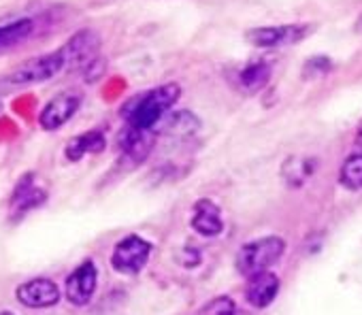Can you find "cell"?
Returning <instances> with one entry per match:
<instances>
[{
    "mask_svg": "<svg viewBox=\"0 0 362 315\" xmlns=\"http://www.w3.org/2000/svg\"><path fill=\"white\" fill-rule=\"evenodd\" d=\"M354 147H356V153L362 155V128L356 132V138H354Z\"/></svg>",
    "mask_w": 362,
    "mask_h": 315,
    "instance_id": "44dd1931",
    "label": "cell"
},
{
    "mask_svg": "<svg viewBox=\"0 0 362 315\" xmlns=\"http://www.w3.org/2000/svg\"><path fill=\"white\" fill-rule=\"evenodd\" d=\"M332 69V62L330 58H324V56H315V58H309L305 69H303V75L307 79H315V77H324L328 71Z\"/></svg>",
    "mask_w": 362,
    "mask_h": 315,
    "instance_id": "ffe728a7",
    "label": "cell"
},
{
    "mask_svg": "<svg viewBox=\"0 0 362 315\" xmlns=\"http://www.w3.org/2000/svg\"><path fill=\"white\" fill-rule=\"evenodd\" d=\"M315 30L313 24H279V26H260L245 32V41L254 47L273 49V47H286L296 45L303 39H307Z\"/></svg>",
    "mask_w": 362,
    "mask_h": 315,
    "instance_id": "5b68a950",
    "label": "cell"
},
{
    "mask_svg": "<svg viewBox=\"0 0 362 315\" xmlns=\"http://www.w3.org/2000/svg\"><path fill=\"white\" fill-rule=\"evenodd\" d=\"M284 249H286V243L279 237H264V239L252 241L241 247L237 256V268L247 279L260 273H267L284 256Z\"/></svg>",
    "mask_w": 362,
    "mask_h": 315,
    "instance_id": "3957f363",
    "label": "cell"
},
{
    "mask_svg": "<svg viewBox=\"0 0 362 315\" xmlns=\"http://www.w3.org/2000/svg\"><path fill=\"white\" fill-rule=\"evenodd\" d=\"M64 56L69 62V71H88L96 60H100V35L92 28H83L75 32L64 45Z\"/></svg>",
    "mask_w": 362,
    "mask_h": 315,
    "instance_id": "8992f818",
    "label": "cell"
},
{
    "mask_svg": "<svg viewBox=\"0 0 362 315\" xmlns=\"http://www.w3.org/2000/svg\"><path fill=\"white\" fill-rule=\"evenodd\" d=\"M356 30H358V32H362V18L358 20V24H356Z\"/></svg>",
    "mask_w": 362,
    "mask_h": 315,
    "instance_id": "7402d4cb",
    "label": "cell"
},
{
    "mask_svg": "<svg viewBox=\"0 0 362 315\" xmlns=\"http://www.w3.org/2000/svg\"><path fill=\"white\" fill-rule=\"evenodd\" d=\"M105 145H107L105 134L100 130H90V132H83V134L71 138L66 143L64 153H66V158H69L71 162H79L86 153H98V151H103Z\"/></svg>",
    "mask_w": 362,
    "mask_h": 315,
    "instance_id": "5bb4252c",
    "label": "cell"
},
{
    "mask_svg": "<svg viewBox=\"0 0 362 315\" xmlns=\"http://www.w3.org/2000/svg\"><path fill=\"white\" fill-rule=\"evenodd\" d=\"M52 24H54L52 11L20 16V18L7 20V22H0V52L13 49L22 43H28L30 39L45 32Z\"/></svg>",
    "mask_w": 362,
    "mask_h": 315,
    "instance_id": "277c9868",
    "label": "cell"
},
{
    "mask_svg": "<svg viewBox=\"0 0 362 315\" xmlns=\"http://www.w3.org/2000/svg\"><path fill=\"white\" fill-rule=\"evenodd\" d=\"M0 315H13V313H9V311H3V313H0Z\"/></svg>",
    "mask_w": 362,
    "mask_h": 315,
    "instance_id": "603a6c76",
    "label": "cell"
},
{
    "mask_svg": "<svg viewBox=\"0 0 362 315\" xmlns=\"http://www.w3.org/2000/svg\"><path fill=\"white\" fill-rule=\"evenodd\" d=\"M199 315H235V302L228 296H218L211 302H207Z\"/></svg>",
    "mask_w": 362,
    "mask_h": 315,
    "instance_id": "d6986e66",
    "label": "cell"
},
{
    "mask_svg": "<svg viewBox=\"0 0 362 315\" xmlns=\"http://www.w3.org/2000/svg\"><path fill=\"white\" fill-rule=\"evenodd\" d=\"M269 79H271V66L264 60L250 62L239 71V85L247 94L260 92L269 83Z\"/></svg>",
    "mask_w": 362,
    "mask_h": 315,
    "instance_id": "9a60e30c",
    "label": "cell"
},
{
    "mask_svg": "<svg viewBox=\"0 0 362 315\" xmlns=\"http://www.w3.org/2000/svg\"><path fill=\"white\" fill-rule=\"evenodd\" d=\"M62 71H69V62H66L64 49L60 47L56 52L37 56V58L20 64L18 69H13L5 77H0V88H26V85H37V83H43V81L54 79Z\"/></svg>",
    "mask_w": 362,
    "mask_h": 315,
    "instance_id": "7a4b0ae2",
    "label": "cell"
},
{
    "mask_svg": "<svg viewBox=\"0 0 362 315\" xmlns=\"http://www.w3.org/2000/svg\"><path fill=\"white\" fill-rule=\"evenodd\" d=\"M79 107H81L79 92H75V90L60 92L43 107V111L39 115V124L43 130H58L79 111Z\"/></svg>",
    "mask_w": 362,
    "mask_h": 315,
    "instance_id": "52a82bcc",
    "label": "cell"
},
{
    "mask_svg": "<svg viewBox=\"0 0 362 315\" xmlns=\"http://www.w3.org/2000/svg\"><path fill=\"white\" fill-rule=\"evenodd\" d=\"M197 128H199V119H197L192 113H188V111L175 113V115L164 124V132L170 134V136H188V134H192Z\"/></svg>",
    "mask_w": 362,
    "mask_h": 315,
    "instance_id": "ac0fdd59",
    "label": "cell"
},
{
    "mask_svg": "<svg viewBox=\"0 0 362 315\" xmlns=\"http://www.w3.org/2000/svg\"><path fill=\"white\" fill-rule=\"evenodd\" d=\"M122 147H124V155H126L128 162L141 165L153 147V130L128 128V132L124 134Z\"/></svg>",
    "mask_w": 362,
    "mask_h": 315,
    "instance_id": "7c38bea8",
    "label": "cell"
},
{
    "mask_svg": "<svg viewBox=\"0 0 362 315\" xmlns=\"http://www.w3.org/2000/svg\"><path fill=\"white\" fill-rule=\"evenodd\" d=\"M149 254H151V245L147 241H143L141 237H126L124 241L117 243L111 256V264L115 271L124 275H132L145 266Z\"/></svg>",
    "mask_w": 362,
    "mask_h": 315,
    "instance_id": "ba28073f",
    "label": "cell"
},
{
    "mask_svg": "<svg viewBox=\"0 0 362 315\" xmlns=\"http://www.w3.org/2000/svg\"><path fill=\"white\" fill-rule=\"evenodd\" d=\"M339 182L347 190H360L362 188V155L360 153H351L343 162L341 173H339Z\"/></svg>",
    "mask_w": 362,
    "mask_h": 315,
    "instance_id": "e0dca14e",
    "label": "cell"
},
{
    "mask_svg": "<svg viewBox=\"0 0 362 315\" xmlns=\"http://www.w3.org/2000/svg\"><path fill=\"white\" fill-rule=\"evenodd\" d=\"M16 296L24 307L45 309V307H54L60 300V290L49 279H33V281L22 283L18 287Z\"/></svg>",
    "mask_w": 362,
    "mask_h": 315,
    "instance_id": "9c48e42d",
    "label": "cell"
},
{
    "mask_svg": "<svg viewBox=\"0 0 362 315\" xmlns=\"http://www.w3.org/2000/svg\"><path fill=\"white\" fill-rule=\"evenodd\" d=\"M277 292H279V279H277V275L267 271V273H260L256 277H250V283L245 287V298L250 304L262 309L275 300Z\"/></svg>",
    "mask_w": 362,
    "mask_h": 315,
    "instance_id": "8fae6325",
    "label": "cell"
},
{
    "mask_svg": "<svg viewBox=\"0 0 362 315\" xmlns=\"http://www.w3.org/2000/svg\"><path fill=\"white\" fill-rule=\"evenodd\" d=\"M192 226L203 237H216V234H220L222 228H224V224H222V215H220L218 205L211 203V201H199L197 207H194Z\"/></svg>",
    "mask_w": 362,
    "mask_h": 315,
    "instance_id": "4fadbf2b",
    "label": "cell"
},
{
    "mask_svg": "<svg viewBox=\"0 0 362 315\" xmlns=\"http://www.w3.org/2000/svg\"><path fill=\"white\" fill-rule=\"evenodd\" d=\"M45 201V192L43 190H37L33 186V175H26L22 177L16 194H13V205L20 209V211H26V209H33L37 205H41Z\"/></svg>",
    "mask_w": 362,
    "mask_h": 315,
    "instance_id": "2e32d148",
    "label": "cell"
},
{
    "mask_svg": "<svg viewBox=\"0 0 362 315\" xmlns=\"http://www.w3.org/2000/svg\"><path fill=\"white\" fill-rule=\"evenodd\" d=\"M96 281H98V273H96L94 262H90V260L83 262L66 279V298L73 304H88L96 290Z\"/></svg>",
    "mask_w": 362,
    "mask_h": 315,
    "instance_id": "30bf717a",
    "label": "cell"
},
{
    "mask_svg": "<svg viewBox=\"0 0 362 315\" xmlns=\"http://www.w3.org/2000/svg\"><path fill=\"white\" fill-rule=\"evenodd\" d=\"M179 94L181 88L177 83H164L147 92L145 96L134 100V105L126 111L128 128L153 130V126L164 117V113L179 100Z\"/></svg>",
    "mask_w": 362,
    "mask_h": 315,
    "instance_id": "6da1fadb",
    "label": "cell"
}]
</instances>
